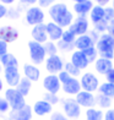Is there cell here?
<instances>
[{"mask_svg": "<svg viewBox=\"0 0 114 120\" xmlns=\"http://www.w3.org/2000/svg\"><path fill=\"white\" fill-rule=\"evenodd\" d=\"M47 26V33H48V38L49 41L52 42H59L63 37V33H64V28L60 27L58 23L53 22V21H49V22L46 23Z\"/></svg>", "mask_w": 114, "mask_h": 120, "instance_id": "obj_16", "label": "cell"}, {"mask_svg": "<svg viewBox=\"0 0 114 120\" xmlns=\"http://www.w3.org/2000/svg\"><path fill=\"white\" fill-rule=\"evenodd\" d=\"M93 1L96 3V5H99V6L106 8L109 3H112V0H93Z\"/></svg>", "mask_w": 114, "mask_h": 120, "instance_id": "obj_49", "label": "cell"}, {"mask_svg": "<svg viewBox=\"0 0 114 120\" xmlns=\"http://www.w3.org/2000/svg\"><path fill=\"white\" fill-rule=\"evenodd\" d=\"M104 14H106L104 8L99 6V5H95V6L92 8L90 15H88L90 16V21L93 25L95 23H98V22H101V21L104 20Z\"/></svg>", "mask_w": 114, "mask_h": 120, "instance_id": "obj_24", "label": "cell"}, {"mask_svg": "<svg viewBox=\"0 0 114 120\" xmlns=\"http://www.w3.org/2000/svg\"><path fill=\"white\" fill-rule=\"evenodd\" d=\"M0 64L3 65L5 69L8 68H19V60L11 53H6L0 56Z\"/></svg>", "mask_w": 114, "mask_h": 120, "instance_id": "obj_25", "label": "cell"}, {"mask_svg": "<svg viewBox=\"0 0 114 120\" xmlns=\"http://www.w3.org/2000/svg\"><path fill=\"white\" fill-rule=\"evenodd\" d=\"M96 105H98L101 109H110L112 108V98L98 93L96 96Z\"/></svg>", "mask_w": 114, "mask_h": 120, "instance_id": "obj_28", "label": "cell"}, {"mask_svg": "<svg viewBox=\"0 0 114 120\" xmlns=\"http://www.w3.org/2000/svg\"><path fill=\"white\" fill-rule=\"evenodd\" d=\"M1 71H3V65L0 64V74H1Z\"/></svg>", "mask_w": 114, "mask_h": 120, "instance_id": "obj_53", "label": "cell"}, {"mask_svg": "<svg viewBox=\"0 0 114 120\" xmlns=\"http://www.w3.org/2000/svg\"><path fill=\"white\" fill-rule=\"evenodd\" d=\"M77 36H76L74 32H71L69 28L68 30H64V33H63V37H61V41L65 42V43H70V44H75V41Z\"/></svg>", "mask_w": 114, "mask_h": 120, "instance_id": "obj_32", "label": "cell"}, {"mask_svg": "<svg viewBox=\"0 0 114 120\" xmlns=\"http://www.w3.org/2000/svg\"><path fill=\"white\" fill-rule=\"evenodd\" d=\"M84 53H85V55H86V58H87V60H88V63H90V64H91V63H93V64H95V61L99 58L98 52H97L96 47H92V48L86 49V50H84Z\"/></svg>", "mask_w": 114, "mask_h": 120, "instance_id": "obj_31", "label": "cell"}, {"mask_svg": "<svg viewBox=\"0 0 114 120\" xmlns=\"http://www.w3.org/2000/svg\"><path fill=\"white\" fill-rule=\"evenodd\" d=\"M19 38V31L15 28L14 26L10 25H5V26H0V39L9 43H12L15 41H17Z\"/></svg>", "mask_w": 114, "mask_h": 120, "instance_id": "obj_13", "label": "cell"}, {"mask_svg": "<svg viewBox=\"0 0 114 120\" xmlns=\"http://www.w3.org/2000/svg\"><path fill=\"white\" fill-rule=\"evenodd\" d=\"M96 49L101 58L113 60V58H114V38L108 33H102L98 42L96 43Z\"/></svg>", "mask_w": 114, "mask_h": 120, "instance_id": "obj_2", "label": "cell"}, {"mask_svg": "<svg viewBox=\"0 0 114 120\" xmlns=\"http://www.w3.org/2000/svg\"><path fill=\"white\" fill-rule=\"evenodd\" d=\"M70 61H71L76 68H79L80 70H85L90 65L85 53L81 52V50H74L72 54H71V58H70Z\"/></svg>", "mask_w": 114, "mask_h": 120, "instance_id": "obj_19", "label": "cell"}, {"mask_svg": "<svg viewBox=\"0 0 114 120\" xmlns=\"http://www.w3.org/2000/svg\"><path fill=\"white\" fill-rule=\"evenodd\" d=\"M64 70H65V71H66L70 76H71V77H76V79H77V76L81 75V70H80L79 68H76L71 61L65 63V65H64Z\"/></svg>", "mask_w": 114, "mask_h": 120, "instance_id": "obj_30", "label": "cell"}, {"mask_svg": "<svg viewBox=\"0 0 114 120\" xmlns=\"http://www.w3.org/2000/svg\"><path fill=\"white\" fill-rule=\"evenodd\" d=\"M22 5H27V6H33V5L38 4V0H19Z\"/></svg>", "mask_w": 114, "mask_h": 120, "instance_id": "obj_47", "label": "cell"}, {"mask_svg": "<svg viewBox=\"0 0 114 120\" xmlns=\"http://www.w3.org/2000/svg\"><path fill=\"white\" fill-rule=\"evenodd\" d=\"M92 47H96V43L93 42V39L90 37V34H82V36H79L75 41V49L76 50H81L84 52L88 48Z\"/></svg>", "mask_w": 114, "mask_h": 120, "instance_id": "obj_20", "label": "cell"}, {"mask_svg": "<svg viewBox=\"0 0 114 120\" xmlns=\"http://www.w3.org/2000/svg\"><path fill=\"white\" fill-rule=\"evenodd\" d=\"M48 15H49V17L53 22L58 23L63 28H69L71 26L72 21L75 20L74 14L69 10L68 5L61 1L54 3L48 9Z\"/></svg>", "mask_w": 114, "mask_h": 120, "instance_id": "obj_1", "label": "cell"}, {"mask_svg": "<svg viewBox=\"0 0 114 120\" xmlns=\"http://www.w3.org/2000/svg\"><path fill=\"white\" fill-rule=\"evenodd\" d=\"M64 61L63 59L55 54V55H50L46 59V70L49 74L58 75L59 72H61L64 70Z\"/></svg>", "mask_w": 114, "mask_h": 120, "instance_id": "obj_9", "label": "cell"}, {"mask_svg": "<svg viewBox=\"0 0 114 120\" xmlns=\"http://www.w3.org/2000/svg\"><path fill=\"white\" fill-rule=\"evenodd\" d=\"M110 6H112V8L114 9V0H112V5H110Z\"/></svg>", "mask_w": 114, "mask_h": 120, "instance_id": "obj_54", "label": "cell"}, {"mask_svg": "<svg viewBox=\"0 0 114 120\" xmlns=\"http://www.w3.org/2000/svg\"><path fill=\"white\" fill-rule=\"evenodd\" d=\"M58 77H59V80H60V82H61V85L64 83V82H66V81L71 77V76H70L66 71H65V70H63L61 72H59L58 74Z\"/></svg>", "mask_w": 114, "mask_h": 120, "instance_id": "obj_41", "label": "cell"}, {"mask_svg": "<svg viewBox=\"0 0 114 120\" xmlns=\"http://www.w3.org/2000/svg\"><path fill=\"white\" fill-rule=\"evenodd\" d=\"M75 99L81 108L88 109V108H95L96 105V96L92 92H87L82 90L75 96Z\"/></svg>", "mask_w": 114, "mask_h": 120, "instance_id": "obj_10", "label": "cell"}, {"mask_svg": "<svg viewBox=\"0 0 114 120\" xmlns=\"http://www.w3.org/2000/svg\"><path fill=\"white\" fill-rule=\"evenodd\" d=\"M25 20L27 25L30 26H37L41 23H44L46 20V12L43 11V9L39 8L38 5H33V6H30L26 10L25 14Z\"/></svg>", "mask_w": 114, "mask_h": 120, "instance_id": "obj_4", "label": "cell"}, {"mask_svg": "<svg viewBox=\"0 0 114 120\" xmlns=\"http://www.w3.org/2000/svg\"><path fill=\"white\" fill-rule=\"evenodd\" d=\"M32 116H33V109L28 104H26L21 109L10 110V113H9L10 120H31Z\"/></svg>", "mask_w": 114, "mask_h": 120, "instance_id": "obj_12", "label": "cell"}, {"mask_svg": "<svg viewBox=\"0 0 114 120\" xmlns=\"http://www.w3.org/2000/svg\"><path fill=\"white\" fill-rule=\"evenodd\" d=\"M71 1H74V4H76V3H84V1H87V0H71Z\"/></svg>", "mask_w": 114, "mask_h": 120, "instance_id": "obj_52", "label": "cell"}, {"mask_svg": "<svg viewBox=\"0 0 114 120\" xmlns=\"http://www.w3.org/2000/svg\"><path fill=\"white\" fill-rule=\"evenodd\" d=\"M4 90V82H3V80L0 79V92H1Z\"/></svg>", "mask_w": 114, "mask_h": 120, "instance_id": "obj_51", "label": "cell"}, {"mask_svg": "<svg viewBox=\"0 0 114 120\" xmlns=\"http://www.w3.org/2000/svg\"><path fill=\"white\" fill-rule=\"evenodd\" d=\"M88 34H90V37L92 38V39H93V42H95V43L98 42L99 37H101V34H99L97 31H95V30H91V31H88Z\"/></svg>", "mask_w": 114, "mask_h": 120, "instance_id": "obj_46", "label": "cell"}, {"mask_svg": "<svg viewBox=\"0 0 114 120\" xmlns=\"http://www.w3.org/2000/svg\"><path fill=\"white\" fill-rule=\"evenodd\" d=\"M42 99H44V101H47L49 104H52V105H55V104H58L59 102H60V98L58 97V94H54V93H49V92H46L44 94H43V98Z\"/></svg>", "mask_w": 114, "mask_h": 120, "instance_id": "obj_34", "label": "cell"}, {"mask_svg": "<svg viewBox=\"0 0 114 120\" xmlns=\"http://www.w3.org/2000/svg\"><path fill=\"white\" fill-rule=\"evenodd\" d=\"M63 110L69 119H77L81 115V107L75 98H65L63 99Z\"/></svg>", "mask_w": 114, "mask_h": 120, "instance_id": "obj_7", "label": "cell"}, {"mask_svg": "<svg viewBox=\"0 0 114 120\" xmlns=\"http://www.w3.org/2000/svg\"><path fill=\"white\" fill-rule=\"evenodd\" d=\"M108 34H110L113 38H114V20L110 21L109 23H108V31H107Z\"/></svg>", "mask_w": 114, "mask_h": 120, "instance_id": "obj_48", "label": "cell"}, {"mask_svg": "<svg viewBox=\"0 0 114 120\" xmlns=\"http://www.w3.org/2000/svg\"><path fill=\"white\" fill-rule=\"evenodd\" d=\"M10 110H11V108H10L9 102L5 98H0V114H5Z\"/></svg>", "mask_w": 114, "mask_h": 120, "instance_id": "obj_37", "label": "cell"}, {"mask_svg": "<svg viewBox=\"0 0 114 120\" xmlns=\"http://www.w3.org/2000/svg\"><path fill=\"white\" fill-rule=\"evenodd\" d=\"M69 30L71 32H74L77 37L82 36V34H87L90 31V20L87 17H84V16H77L72 21V23L69 27Z\"/></svg>", "mask_w": 114, "mask_h": 120, "instance_id": "obj_8", "label": "cell"}, {"mask_svg": "<svg viewBox=\"0 0 114 120\" xmlns=\"http://www.w3.org/2000/svg\"><path fill=\"white\" fill-rule=\"evenodd\" d=\"M57 45H58V50H60L63 53H68V52H72L75 49V44H70V43H65L61 39L57 42Z\"/></svg>", "mask_w": 114, "mask_h": 120, "instance_id": "obj_35", "label": "cell"}, {"mask_svg": "<svg viewBox=\"0 0 114 120\" xmlns=\"http://www.w3.org/2000/svg\"><path fill=\"white\" fill-rule=\"evenodd\" d=\"M27 45H28V50H30V58L34 65H41L46 61L47 53L44 49V44L31 39Z\"/></svg>", "mask_w": 114, "mask_h": 120, "instance_id": "obj_3", "label": "cell"}, {"mask_svg": "<svg viewBox=\"0 0 114 120\" xmlns=\"http://www.w3.org/2000/svg\"><path fill=\"white\" fill-rule=\"evenodd\" d=\"M80 82H81V88L84 91H87V92H95L98 91L99 88V80L97 76H95V74L92 72H85L80 79Z\"/></svg>", "mask_w": 114, "mask_h": 120, "instance_id": "obj_6", "label": "cell"}, {"mask_svg": "<svg viewBox=\"0 0 114 120\" xmlns=\"http://www.w3.org/2000/svg\"><path fill=\"white\" fill-rule=\"evenodd\" d=\"M8 49H9L8 43L0 39V56L4 55V54H6V53H9V52H8Z\"/></svg>", "mask_w": 114, "mask_h": 120, "instance_id": "obj_43", "label": "cell"}, {"mask_svg": "<svg viewBox=\"0 0 114 120\" xmlns=\"http://www.w3.org/2000/svg\"><path fill=\"white\" fill-rule=\"evenodd\" d=\"M31 87H32V81H30L28 79H26L23 76V77L21 79V81L19 82V85L16 86V90H17L23 97H26V96H28L30 91H31Z\"/></svg>", "mask_w": 114, "mask_h": 120, "instance_id": "obj_26", "label": "cell"}, {"mask_svg": "<svg viewBox=\"0 0 114 120\" xmlns=\"http://www.w3.org/2000/svg\"><path fill=\"white\" fill-rule=\"evenodd\" d=\"M4 98L9 102L11 110H16V109H21L22 107L26 105V99L25 97L20 93V92L14 88V87H9L4 93Z\"/></svg>", "mask_w": 114, "mask_h": 120, "instance_id": "obj_5", "label": "cell"}, {"mask_svg": "<svg viewBox=\"0 0 114 120\" xmlns=\"http://www.w3.org/2000/svg\"><path fill=\"white\" fill-rule=\"evenodd\" d=\"M104 11H106V14H104V20L108 21V22L113 21V20H114V9H113L112 6H106V8H104Z\"/></svg>", "mask_w": 114, "mask_h": 120, "instance_id": "obj_38", "label": "cell"}, {"mask_svg": "<svg viewBox=\"0 0 114 120\" xmlns=\"http://www.w3.org/2000/svg\"><path fill=\"white\" fill-rule=\"evenodd\" d=\"M32 109H33V113L38 116H44V115H48V114L53 113V105L49 104L44 99H39V101L34 102Z\"/></svg>", "mask_w": 114, "mask_h": 120, "instance_id": "obj_18", "label": "cell"}, {"mask_svg": "<svg viewBox=\"0 0 114 120\" xmlns=\"http://www.w3.org/2000/svg\"><path fill=\"white\" fill-rule=\"evenodd\" d=\"M98 93L103 94V96H107V97H114V85L110 82H103L99 85V88H98Z\"/></svg>", "mask_w": 114, "mask_h": 120, "instance_id": "obj_29", "label": "cell"}, {"mask_svg": "<svg viewBox=\"0 0 114 120\" xmlns=\"http://www.w3.org/2000/svg\"><path fill=\"white\" fill-rule=\"evenodd\" d=\"M43 87H44L46 92L58 94L59 91L61 90V82H60V80H59L58 75L49 74L48 76H46L44 80H43Z\"/></svg>", "mask_w": 114, "mask_h": 120, "instance_id": "obj_11", "label": "cell"}, {"mask_svg": "<svg viewBox=\"0 0 114 120\" xmlns=\"http://www.w3.org/2000/svg\"><path fill=\"white\" fill-rule=\"evenodd\" d=\"M50 120H69V118L60 112H54L50 115Z\"/></svg>", "mask_w": 114, "mask_h": 120, "instance_id": "obj_39", "label": "cell"}, {"mask_svg": "<svg viewBox=\"0 0 114 120\" xmlns=\"http://www.w3.org/2000/svg\"><path fill=\"white\" fill-rule=\"evenodd\" d=\"M44 49H46V53L48 56L50 55H55L58 53V45L55 42H52V41H48L44 43Z\"/></svg>", "mask_w": 114, "mask_h": 120, "instance_id": "obj_33", "label": "cell"}, {"mask_svg": "<svg viewBox=\"0 0 114 120\" xmlns=\"http://www.w3.org/2000/svg\"><path fill=\"white\" fill-rule=\"evenodd\" d=\"M31 37L32 39L38 42V43H42L44 44L46 42L49 41L48 38V33H47V26L46 23H41V25H37V26H33L31 30Z\"/></svg>", "mask_w": 114, "mask_h": 120, "instance_id": "obj_15", "label": "cell"}, {"mask_svg": "<svg viewBox=\"0 0 114 120\" xmlns=\"http://www.w3.org/2000/svg\"><path fill=\"white\" fill-rule=\"evenodd\" d=\"M104 76H106V81H107V82H110V83L114 85V68L112 70H109V71H108Z\"/></svg>", "mask_w": 114, "mask_h": 120, "instance_id": "obj_44", "label": "cell"}, {"mask_svg": "<svg viewBox=\"0 0 114 120\" xmlns=\"http://www.w3.org/2000/svg\"><path fill=\"white\" fill-rule=\"evenodd\" d=\"M86 120H104V114L102 109H96V108H88L86 110Z\"/></svg>", "mask_w": 114, "mask_h": 120, "instance_id": "obj_27", "label": "cell"}, {"mask_svg": "<svg viewBox=\"0 0 114 120\" xmlns=\"http://www.w3.org/2000/svg\"><path fill=\"white\" fill-rule=\"evenodd\" d=\"M113 68H114V64H113V60H110V59H106V58H101L99 56L95 61L96 71L98 74H101V75H106Z\"/></svg>", "mask_w": 114, "mask_h": 120, "instance_id": "obj_22", "label": "cell"}, {"mask_svg": "<svg viewBox=\"0 0 114 120\" xmlns=\"http://www.w3.org/2000/svg\"><path fill=\"white\" fill-rule=\"evenodd\" d=\"M104 120H114V108L107 109L104 113Z\"/></svg>", "mask_w": 114, "mask_h": 120, "instance_id": "obj_45", "label": "cell"}, {"mask_svg": "<svg viewBox=\"0 0 114 120\" xmlns=\"http://www.w3.org/2000/svg\"><path fill=\"white\" fill-rule=\"evenodd\" d=\"M4 79L10 87L16 88V86L19 85L22 76H21V74L19 71V68H8L4 70Z\"/></svg>", "mask_w": 114, "mask_h": 120, "instance_id": "obj_14", "label": "cell"}, {"mask_svg": "<svg viewBox=\"0 0 114 120\" xmlns=\"http://www.w3.org/2000/svg\"><path fill=\"white\" fill-rule=\"evenodd\" d=\"M9 15V9L6 5H4L3 3H0V20L6 17V16Z\"/></svg>", "mask_w": 114, "mask_h": 120, "instance_id": "obj_42", "label": "cell"}, {"mask_svg": "<svg viewBox=\"0 0 114 120\" xmlns=\"http://www.w3.org/2000/svg\"><path fill=\"white\" fill-rule=\"evenodd\" d=\"M93 6H95L93 1H92V0H87V1H84V3L74 4L72 10L77 16H84V17H86L87 15H90V12H91V10H92Z\"/></svg>", "mask_w": 114, "mask_h": 120, "instance_id": "obj_23", "label": "cell"}, {"mask_svg": "<svg viewBox=\"0 0 114 120\" xmlns=\"http://www.w3.org/2000/svg\"><path fill=\"white\" fill-rule=\"evenodd\" d=\"M23 75L32 82H37L41 79V70L34 64H25L23 65Z\"/></svg>", "mask_w": 114, "mask_h": 120, "instance_id": "obj_21", "label": "cell"}, {"mask_svg": "<svg viewBox=\"0 0 114 120\" xmlns=\"http://www.w3.org/2000/svg\"><path fill=\"white\" fill-rule=\"evenodd\" d=\"M61 90L70 96H76L80 91H82L80 80H77L76 77H70L66 82H64L61 85Z\"/></svg>", "mask_w": 114, "mask_h": 120, "instance_id": "obj_17", "label": "cell"}, {"mask_svg": "<svg viewBox=\"0 0 114 120\" xmlns=\"http://www.w3.org/2000/svg\"><path fill=\"white\" fill-rule=\"evenodd\" d=\"M108 23H109L108 21L103 20V21H101V22L93 25V30L97 31L99 34H102V33H107V31H108Z\"/></svg>", "mask_w": 114, "mask_h": 120, "instance_id": "obj_36", "label": "cell"}, {"mask_svg": "<svg viewBox=\"0 0 114 120\" xmlns=\"http://www.w3.org/2000/svg\"><path fill=\"white\" fill-rule=\"evenodd\" d=\"M54 3H57V0H38V6L39 8H48L49 9Z\"/></svg>", "mask_w": 114, "mask_h": 120, "instance_id": "obj_40", "label": "cell"}, {"mask_svg": "<svg viewBox=\"0 0 114 120\" xmlns=\"http://www.w3.org/2000/svg\"><path fill=\"white\" fill-rule=\"evenodd\" d=\"M15 1H16V0H0V3H3L4 5H6V6H8V5H12Z\"/></svg>", "mask_w": 114, "mask_h": 120, "instance_id": "obj_50", "label": "cell"}]
</instances>
